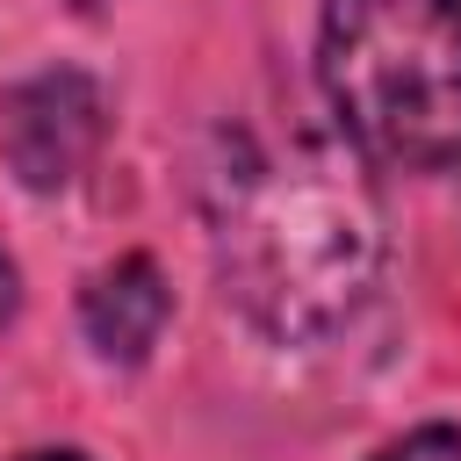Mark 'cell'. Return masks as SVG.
Masks as SVG:
<instances>
[{"mask_svg":"<svg viewBox=\"0 0 461 461\" xmlns=\"http://www.w3.org/2000/svg\"><path fill=\"white\" fill-rule=\"evenodd\" d=\"M223 295L267 339L339 331L382 274V209L346 144L317 130H238L202 173Z\"/></svg>","mask_w":461,"mask_h":461,"instance_id":"6da1fadb","label":"cell"},{"mask_svg":"<svg viewBox=\"0 0 461 461\" xmlns=\"http://www.w3.org/2000/svg\"><path fill=\"white\" fill-rule=\"evenodd\" d=\"M317 79L367 158L461 166V0H324Z\"/></svg>","mask_w":461,"mask_h":461,"instance_id":"7a4b0ae2","label":"cell"},{"mask_svg":"<svg viewBox=\"0 0 461 461\" xmlns=\"http://www.w3.org/2000/svg\"><path fill=\"white\" fill-rule=\"evenodd\" d=\"M101 122H108V108H101V86L86 72H72V65L36 72V79L0 94V158L36 194L72 187L101 144Z\"/></svg>","mask_w":461,"mask_h":461,"instance_id":"3957f363","label":"cell"},{"mask_svg":"<svg viewBox=\"0 0 461 461\" xmlns=\"http://www.w3.org/2000/svg\"><path fill=\"white\" fill-rule=\"evenodd\" d=\"M166 317H173V288H166V274H158L144 252H122V259L101 267V274L86 281V295H79V331H86V346H94L101 360H122V367H137V360L158 346Z\"/></svg>","mask_w":461,"mask_h":461,"instance_id":"277c9868","label":"cell"},{"mask_svg":"<svg viewBox=\"0 0 461 461\" xmlns=\"http://www.w3.org/2000/svg\"><path fill=\"white\" fill-rule=\"evenodd\" d=\"M375 461H461V432H454V425H418V432H403L396 447H382Z\"/></svg>","mask_w":461,"mask_h":461,"instance_id":"5b68a950","label":"cell"},{"mask_svg":"<svg viewBox=\"0 0 461 461\" xmlns=\"http://www.w3.org/2000/svg\"><path fill=\"white\" fill-rule=\"evenodd\" d=\"M14 317V267H7V252H0V324Z\"/></svg>","mask_w":461,"mask_h":461,"instance_id":"8992f818","label":"cell"},{"mask_svg":"<svg viewBox=\"0 0 461 461\" xmlns=\"http://www.w3.org/2000/svg\"><path fill=\"white\" fill-rule=\"evenodd\" d=\"M22 461H86V454H22Z\"/></svg>","mask_w":461,"mask_h":461,"instance_id":"52a82bcc","label":"cell"},{"mask_svg":"<svg viewBox=\"0 0 461 461\" xmlns=\"http://www.w3.org/2000/svg\"><path fill=\"white\" fill-rule=\"evenodd\" d=\"M86 7H94V0H86Z\"/></svg>","mask_w":461,"mask_h":461,"instance_id":"ba28073f","label":"cell"}]
</instances>
